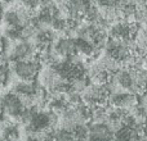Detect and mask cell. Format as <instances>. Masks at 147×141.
<instances>
[{"label":"cell","mask_w":147,"mask_h":141,"mask_svg":"<svg viewBox=\"0 0 147 141\" xmlns=\"http://www.w3.org/2000/svg\"><path fill=\"white\" fill-rule=\"evenodd\" d=\"M0 104H1V114L14 122H21L26 109L30 106L27 101L23 100L13 91H7L3 94L0 96Z\"/></svg>","instance_id":"1"},{"label":"cell","mask_w":147,"mask_h":141,"mask_svg":"<svg viewBox=\"0 0 147 141\" xmlns=\"http://www.w3.org/2000/svg\"><path fill=\"white\" fill-rule=\"evenodd\" d=\"M138 30H140V25L134 21L119 19L110 25L109 30H107V36L112 40L133 44Z\"/></svg>","instance_id":"2"},{"label":"cell","mask_w":147,"mask_h":141,"mask_svg":"<svg viewBox=\"0 0 147 141\" xmlns=\"http://www.w3.org/2000/svg\"><path fill=\"white\" fill-rule=\"evenodd\" d=\"M110 90L107 85H98V83H89L81 91V100L88 108H97V106H106L110 100Z\"/></svg>","instance_id":"3"},{"label":"cell","mask_w":147,"mask_h":141,"mask_svg":"<svg viewBox=\"0 0 147 141\" xmlns=\"http://www.w3.org/2000/svg\"><path fill=\"white\" fill-rule=\"evenodd\" d=\"M10 70L18 81H36L41 70V62L39 58L13 62Z\"/></svg>","instance_id":"4"},{"label":"cell","mask_w":147,"mask_h":141,"mask_svg":"<svg viewBox=\"0 0 147 141\" xmlns=\"http://www.w3.org/2000/svg\"><path fill=\"white\" fill-rule=\"evenodd\" d=\"M34 17V12L27 10L23 7H13L7 9L1 14L3 23L5 27L13 28H25L31 25V21Z\"/></svg>","instance_id":"5"},{"label":"cell","mask_w":147,"mask_h":141,"mask_svg":"<svg viewBox=\"0 0 147 141\" xmlns=\"http://www.w3.org/2000/svg\"><path fill=\"white\" fill-rule=\"evenodd\" d=\"M114 141H142V122L129 114L124 123L115 128Z\"/></svg>","instance_id":"6"},{"label":"cell","mask_w":147,"mask_h":141,"mask_svg":"<svg viewBox=\"0 0 147 141\" xmlns=\"http://www.w3.org/2000/svg\"><path fill=\"white\" fill-rule=\"evenodd\" d=\"M145 4V0H94L102 17L107 22H115L119 19V12L127 4Z\"/></svg>","instance_id":"7"},{"label":"cell","mask_w":147,"mask_h":141,"mask_svg":"<svg viewBox=\"0 0 147 141\" xmlns=\"http://www.w3.org/2000/svg\"><path fill=\"white\" fill-rule=\"evenodd\" d=\"M38 53V48L31 40H20L16 41L14 45L8 50L7 59L10 63L18 61H26V59L36 58Z\"/></svg>","instance_id":"8"},{"label":"cell","mask_w":147,"mask_h":141,"mask_svg":"<svg viewBox=\"0 0 147 141\" xmlns=\"http://www.w3.org/2000/svg\"><path fill=\"white\" fill-rule=\"evenodd\" d=\"M115 130L107 122H93L88 126L86 141H114Z\"/></svg>","instance_id":"9"},{"label":"cell","mask_w":147,"mask_h":141,"mask_svg":"<svg viewBox=\"0 0 147 141\" xmlns=\"http://www.w3.org/2000/svg\"><path fill=\"white\" fill-rule=\"evenodd\" d=\"M109 103L114 108H119L123 110H132L138 104V98L137 94H133L130 91L125 90H119L110 94Z\"/></svg>","instance_id":"10"},{"label":"cell","mask_w":147,"mask_h":141,"mask_svg":"<svg viewBox=\"0 0 147 141\" xmlns=\"http://www.w3.org/2000/svg\"><path fill=\"white\" fill-rule=\"evenodd\" d=\"M54 53L59 57L61 59H69L75 58L78 55L76 53V45H75V39L70 37V36H62V37L57 39L54 44L52 45Z\"/></svg>","instance_id":"11"},{"label":"cell","mask_w":147,"mask_h":141,"mask_svg":"<svg viewBox=\"0 0 147 141\" xmlns=\"http://www.w3.org/2000/svg\"><path fill=\"white\" fill-rule=\"evenodd\" d=\"M75 45H76V53L85 57V58L94 57L98 53V49L93 44L89 43L88 40H84L81 37H75Z\"/></svg>","instance_id":"12"},{"label":"cell","mask_w":147,"mask_h":141,"mask_svg":"<svg viewBox=\"0 0 147 141\" xmlns=\"http://www.w3.org/2000/svg\"><path fill=\"white\" fill-rule=\"evenodd\" d=\"M0 131H1V136L5 141H17L20 139V126L14 121L7 122L0 128Z\"/></svg>","instance_id":"13"},{"label":"cell","mask_w":147,"mask_h":141,"mask_svg":"<svg viewBox=\"0 0 147 141\" xmlns=\"http://www.w3.org/2000/svg\"><path fill=\"white\" fill-rule=\"evenodd\" d=\"M54 140L56 141H78L72 130L63 128V127H59L58 130L54 131Z\"/></svg>","instance_id":"14"},{"label":"cell","mask_w":147,"mask_h":141,"mask_svg":"<svg viewBox=\"0 0 147 141\" xmlns=\"http://www.w3.org/2000/svg\"><path fill=\"white\" fill-rule=\"evenodd\" d=\"M20 3L21 7L26 8L27 10H31V12H35L43 5L44 0H20Z\"/></svg>","instance_id":"15"},{"label":"cell","mask_w":147,"mask_h":141,"mask_svg":"<svg viewBox=\"0 0 147 141\" xmlns=\"http://www.w3.org/2000/svg\"><path fill=\"white\" fill-rule=\"evenodd\" d=\"M0 116H1V104H0Z\"/></svg>","instance_id":"16"},{"label":"cell","mask_w":147,"mask_h":141,"mask_svg":"<svg viewBox=\"0 0 147 141\" xmlns=\"http://www.w3.org/2000/svg\"><path fill=\"white\" fill-rule=\"evenodd\" d=\"M3 1H9V0H0V3H3Z\"/></svg>","instance_id":"17"},{"label":"cell","mask_w":147,"mask_h":141,"mask_svg":"<svg viewBox=\"0 0 147 141\" xmlns=\"http://www.w3.org/2000/svg\"><path fill=\"white\" fill-rule=\"evenodd\" d=\"M0 13H1V3H0Z\"/></svg>","instance_id":"18"},{"label":"cell","mask_w":147,"mask_h":141,"mask_svg":"<svg viewBox=\"0 0 147 141\" xmlns=\"http://www.w3.org/2000/svg\"><path fill=\"white\" fill-rule=\"evenodd\" d=\"M145 4H146V5H147V0H145Z\"/></svg>","instance_id":"19"}]
</instances>
